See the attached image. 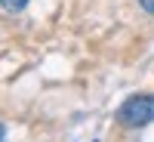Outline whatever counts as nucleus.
I'll return each mask as SVG.
<instances>
[{
	"mask_svg": "<svg viewBox=\"0 0 154 142\" xmlns=\"http://www.w3.org/2000/svg\"><path fill=\"white\" fill-rule=\"evenodd\" d=\"M117 121L123 127H145L154 121V96H133L126 99L120 111H117Z\"/></svg>",
	"mask_w": 154,
	"mask_h": 142,
	"instance_id": "1",
	"label": "nucleus"
},
{
	"mask_svg": "<svg viewBox=\"0 0 154 142\" xmlns=\"http://www.w3.org/2000/svg\"><path fill=\"white\" fill-rule=\"evenodd\" d=\"M25 3H28V0H3V6H6L9 12H19V9H25Z\"/></svg>",
	"mask_w": 154,
	"mask_h": 142,
	"instance_id": "2",
	"label": "nucleus"
},
{
	"mask_svg": "<svg viewBox=\"0 0 154 142\" xmlns=\"http://www.w3.org/2000/svg\"><path fill=\"white\" fill-rule=\"evenodd\" d=\"M139 3H142L145 12H151V16H154V0H139Z\"/></svg>",
	"mask_w": 154,
	"mask_h": 142,
	"instance_id": "3",
	"label": "nucleus"
}]
</instances>
